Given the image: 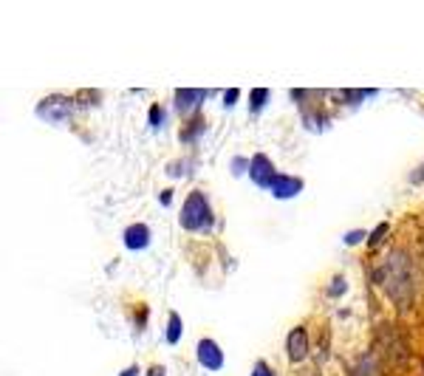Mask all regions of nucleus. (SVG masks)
Wrapping results in <instances>:
<instances>
[{"mask_svg":"<svg viewBox=\"0 0 424 376\" xmlns=\"http://www.w3.org/2000/svg\"><path fill=\"white\" fill-rule=\"evenodd\" d=\"M376 280L385 286L396 306H410L413 300V266L404 252H393L382 269H376Z\"/></svg>","mask_w":424,"mask_h":376,"instance_id":"obj_1","label":"nucleus"},{"mask_svg":"<svg viewBox=\"0 0 424 376\" xmlns=\"http://www.w3.org/2000/svg\"><path fill=\"white\" fill-rule=\"evenodd\" d=\"M215 218H212V209H209V201L204 193L192 190L181 207V227L190 230V232H209Z\"/></svg>","mask_w":424,"mask_h":376,"instance_id":"obj_2","label":"nucleus"},{"mask_svg":"<svg viewBox=\"0 0 424 376\" xmlns=\"http://www.w3.org/2000/svg\"><path fill=\"white\" fill-rule=\"evenodd\" d=\"M71 113H74V99H68L62 94H51L37 105V116L45 122H65Z\"/></svg>","mask_w":424,"mask_h":376,"instance_id":"obj_3","label":"nucleus"},{"mask_svg":"<svg viewBox=\"0 0 424 376\" xmlns=\"http://www.w3.org/2000/svg\"><path fill=\"white\" fill-rule=\"evenodd\" d=\"M249 176H252V181L257 184V187H274V181H277V173H274V165H271V159L269 156H255L252 162H249Z\"/></svg>","mask_w":424,"mask_h":376,"instance_id":"obj_4","label":"nucleus"},{"mask_svg":"<svg viewBox=\"0 0 424 376\" xmlns=\"http://www.w3.org/2000/svg\"><path fill=\"white\" fill-rule=\"evenodd\" d=\"M198 362L206 370H221L224 368V351L215 345V340H201L198 342Z\"/></svg>","mask_w":424,"mask_h":376,"instance_id":"obj_5","label":"nucleus"},{"mask_svg":"<svg viewBox=\"0 0 424 376\" xmlns=\"http://www.w3.org/2000/svg\"><path fill=\"white\" fill-rule=\"evenodd\" d=\"M122 241H125V246L130 252H141V249H148V244H150V230L145 227V223H133V227L125 230Z\"/></svg>","mask_w":424,"mask_h":376,"instance_id":"obj_6","label":"nucleus"},{"mask_svg":"<svg viewBox=\"0 0 424 376\" xmlns=\"http://www.w3.org/2000/svg\"><path fill=\"white\" fill-rule=\"evenodd\" d=\"M286 351H289L292 362H303L306 359V354H309V334H306V328H292L289 331Z\"/></svg>","mask_w":424,"mask_h":376,"instance_id":"obj_7","label":"nucleus"},{"mask_svg":"<svg viewBox=\"0 0 424 376\" xmlns=\"http://www.w3.org/2000/svg\"><path fill=\"white\" fill-rule=\"evenodd\" d=\"M300 190H303V181L297 176H277V181L271 187V193L277 198H295Z\"/></svg>","mask_w":424,"mask_h":376,"instance_id":"obj_8","label":"nucleus"},{"mask_svg":"<svg viewBox=\"0 0 424 376\" xmlns=\"http://www.w3.org/2000/svg\"><path fill=\"white\" fill-rule=\"evenodd\" d=\"M206 94L204 91H190V88H178L176 91V108L181 111V113H192L198 105H201V99H204Z\"/></svg>","mask_w":424,"mask_h":376,"instance_id":"obj_9","label":"nucleus"},{"mask_svg":"<svg viewBox=\"0 0 424 376\" xmlns=\"http://www.w3.org/2000/svg\"><path fill=\"white\" fill-rule=\"evenodd\" d=\"M181 331H184L181 317H178L176 312H170V320H167V342H170V345H176V342L181 340Z\"/></svg>","mask_w":424,"mask_h":376,"instance_id":"obj_10","label":"nucleus"},{"mask_svg":"<svg viewBox=\"0 0 424 376\" xmlns=\"http://www.w3.org/2000/svg\"><path fill=\"white\" fill-rule=\"evenodd\" d=\"M266 99H269V91H266V88L252 91V105H249V108H252V113H257V111L266 105Z\"/></svg>","mask_w":424,"mask_h":376,"instance_id":"obj_11","label":"nucleus"},{"mask_svg":"<svg viewBox=\"0 0 424 376\" xmlns=\"http://www.w3.org/2000/svg\"><path fill=\"white\" fill-rule=\"evenodd\" d=\"M385 232H388V223H379L376 232H371V235H368V244H371V246H374V244H379V241L385 238Z\"/></svg>","mask_w":424,"mask_h":376,"instance_id":"obj_12","label":"nucleus"},{"mask_svg":"<svg viewBox=\"0 0 424 376\" xmlns=\"http://www.w3.org/2000/svg\"><path fill=\"white\" fill-rule=\"evenodd\" d=\"M252 376H274V373H271V368H269V365H266V362L260 359V362L255 365V370H252Z\"/></svg>","mask_w":424,"mask_h":376,"instance_id":"obj_13","label":"nucleus"},{"mask_svg":"<svg viewBox=\"0 0 424 376\" xmlns=\"http://www.w3.org/2000/svg\"><path fill=\"white\" fill-rule=\"evenodd\" d=\"M342 288H345V280H342V277H337V280L331 283V288H328V294H331V297H339V294H342Z\"/></svg>","mask_w":424,"mask_h":376,"instance_id":"obj_14","label":"nucleus"},{"mask_svg":"<svg viewBox=\"0 0 424 376\" xmlns=\"http://www.w3.org/2000/svg\"><path fill=\"white\" fill-rule=\"evenodd\" d=\"M360 241H365V232H360V230L345 235V244H351V246H353V244H360Z\"/></svg>","mask_w":424,"mask_h":376,"instance_id":"obj_15","label":"nucleus"},{"mask_svg":"<svg viewBox=\"0 0 424 376\" xmlns=\"http://www.w3.org/2000/svg\"><path fill=\"white\" fill-rule=\"evenodd\" d=\"M243 170H249V165H246V162H243V159H241V156H238V159H235V162H232V173H235V176H238V173H243Z\"/></svg>","mask_w":424,"mask_h":376,"instance_id":"obj_16","label":"nucleus"},{"mask_svg":"<svg viewBox=\"0 0 424 376\" xmlns=\"http://www.w3.org/2000/svg\"><path fill=\"white\" fill-rule=\"evenodd\" d=\"M150 122H153V125H162V108H159V105L150 108Z\"/></svg>","mask_w":424,"mask_h":376,"instance_id":"obj_17","label":"nucleus"},{"mask_svg":"<svg viewBox=\"0 0 424 376\" xmlns=\"http://www.w3.org/2000/svg\"><path fill=\"white\" fill-rule=\"evenodd\" d=\"M235 99H238V91H235V88H229V91H227V97H224V105L229 108V105H235Z\"/></svg>","mask_w":424,"mask_h":376,"instance_id":"obj_18","label":"nucleus"},{"mask_svg":"<svg viewBox=\"0 0 424 376\" xmlns=\"http://www.w3.org/2000/svg\"><path fill=\"white\" fill-rule=\"evenodd\" d=\"M410 181H413V184H418V181H424V165H421L418 170H413V176H410Z\"/></svg>","mask_w":424,"mask_h":376,"instance_id":"obj_19","label":"nucleus"},{"mask_svg":"<svg viewBox=\"0 0 424 376\" xmlns=\"http://www.w3.org/2000/svg\"><path fill=\"white\" fill-rule=\"evenodd\" d=\"M170 198H173V190H164V193H162V201H164V204H167V201H170Z\"/></svg>","mask_w":424,"mask_h":376,"instance_id":"obj_20","label":"nucleus"},{"mask_svg":"<svg viewBox=\"0 0 424 376\" xmlns=\"http://www.w3.org/2000/svg\"><path fill=\"white\" fill-rule=\"evenodd\" d=\"M136 373H139L136 368H130V370H122V376H136Z\"/></svg>","mask_w":424,"mask_h":376,"instance_id":"obj_21","label":"nucleus"},{"mask_svg":"<svg viewBox=\"0 0 424 376\" xmlns=\"http://www.w3.org/2000/svg\"><path fill=\"white\" fill-rule=\"evenodd\" d=\"M150 376H164V370H162V368H153V370H150Z\"/></svg>","mask_w":424,"mask_h":376,"instance_id":"obj_22","label":"nucleus"}]
</instances>
